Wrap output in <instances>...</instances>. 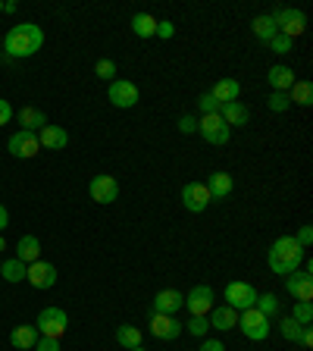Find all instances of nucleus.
Returning <instances> with one entry per match:
<instances>
[{
  "mask_svg": "<svg viewBox=\"0 0 313 351\" xmlns=\"http://www.w3.org/2000/svg\"><path fill=\"white\" fill-rule=\"evenodd\" d=\"M304 261H307L304 248L295 241V235H279L270 245V251H266V263H270V270L276 273V276H288V273L301 270Z\"/></svg>",
  "mask_w": 313,
  "mask_h": 351,
  "instance_id": "obj_1",
  "label": "nucleus"
},
{
  "mask_svg": "<svg viewBox=\"0 0 313 351\" xmlns=\"http://www.w3.org/2000/svg\"><path fill=\"white\" fill-rule=\"evenodd\" d=\"M41 47H44V29L35 25V22H19V25H13L3 35V51L10 57H19V60L35 57Z\"/></svg>",
  "mask_w": 313,
  "mask_h": 351,
  "instance_id": "obj_2",
  "label": "nucleus"
},
{
  "mask_svg": "<svg viewBox=\"0 0 313 351\" xmlns=\"http://www.w3.org/2000/svg\"><path fill=\"white\" fill-rule=\"evenodd\" d=\"M235 329H241V332H245V339H251V342H263V339H270V320H266L257 307L241 311Z\"/></svg>",
  "mask_w": 313,
  "mask_h": 351,
  "instance_id": "obj_3",
  "label": "nucleus"
},
{
  "mask_svg": "<svg viewBox=\"0 0 313 351\" xmlns=\"http://www.w3.org/2000/svg\"><path fill=\"white\" fill-rule=\"evenodd\" d=\"M38 332L47 339H63V332L69 329V317H66L63 307H44L38 314Z\"/></svg>",
  "mask_w": 313,
  "mask_h": 351,
  "instance_id": "obj_4",
  "label": "nucleus"
},
{
  "mask_svg": "<svg viewBox=\"0 0 313 351\" xmlns=\"http://www.w3.org/2000/svg\"><path fill=\"white\" fill-rule=\"evenodd\" d=\"M257 289L251 282H241V279H235V282H229L226 285V292H223V301H226L232 311H251L254 307V301H257Z\"/></svg>",
  "mask_w": 313,
  "mask_h": 351,
  "instance_id": "obj_5",
  "label": "nucleus"
},
{
  "mask_svg": "<svg viewBox=\"0 0 313 351\" xmlns=\"http://www.w3.org/2000/svg\"><path fill=\"white\" fill-rule=\"evenodd\" d=\"M197 132H201V138H204L207 145H216V147H223L229 138H232V129L223 123L219 113H210V117L197 119Z\"/></svg>",
  "mask_w": 313,
  "mask_h": 351,
  "instance_id": "obj_6",
  "label": "nucleus"
},
{
  "mask_svg": "<svg viewBox=\"0 0 313 351\" xmlns=\"http://www.w3.org/2000/svg\"><path fill=\"white\" fill-rule=\"evenodd\" d=\"M273 22H276L279 35L292 38V41H295L298 35H304V29H307V16L301 13V10H292V7L276 10V13H273Z\"/></svg>",
  "mask_w": 313,
  "mask_h": 351,
  "instance_id": "obj_7",
  "label": "nucleus"
},
{
  "mask_svg": "<svg viewBox=\"0 0 313 351\" xmlns=\"http://www.w3.org/2000/svg\"><path fill=\"white\" fill-rule=\"evenodd\" d=\"M107 97H110V104H113V107H119V110H132L135 104L141 101V91H138V85H135V82L116 79V82H110Z\"/></svg>",
  "mask_w": 313,
  "mask_h": 351,
  "instance_id": "obj_8",
  "label": "nucleus"
},
{
  "mask_svg": "<svg viewBox=\"0 0 313 351\" xmlns=\"http://www.w3.org/2000/svg\"><path fill=\"white\" fill-rule=\"evenodd\" d=\"M88 195H91V201L95 204H113L119 197V182H116V176H95L91 179V185H88Z\"/></svg>",
  "mask_w": 313,
  "mask_h": 351,
  "instance_id": "obj_9",
  "label": "nucleus"
},
{
  "mask_svg": "<svg viewBox=\"0 0 313 351\" xmlns=\"http://www.w3.org/2000/svg\"><path fill=\"white\" fill-rule=\"evenodd\" d=\"M7 147H10V154H13V157H19V160H32V157H38V151H41L35 132H22V129L10 135Z\"/></svg>",
  "mask_w": 313,
  "mask_h": 351,
  "instance_id": "obj_10",
  "label": "nucleus"
},
{
  "mask_svg": "<svg viewBox=\"0 0 313 351\" xmlns=\"http://www.w3.org/2000/svg\"><path fill=\"white\" fill-rule=\"evenodd\" d=\"M185 307L197 317H207L216 307V295H213L210 285H195L188 295H185Z\"/></svg>",
  "mask_w": 313,
  "mask_h": 351,
  "instance_id": "obj_11",
  "label": "nucleus"
},
{
  "mask_svg": "<svg viewBox=\"0 0 313 351\" xmlns=\"http://www.w3.org/2000/svg\"><path fill=\"white\" fill-rule=\"evenodd\" d=\"M210 191H207V185L204 182H188L182 189V207L188 213H204L207 207H210Z\"/></svg>",
  "mask_w": 313,
  "mask_h": 351,
  "instance_id": "obj_12",
  "label": "nucleus"
},
{
  "mask_svg": "<svg viewBox=\"0 0 313 351\" xmlns=\"http://www.w3.org/2000/svg\"><path fill=\"white\" fill-rule=\"evenodd\" d=\"M285 292L292 295L295 301H313V273L307 270H295L285 276Z\"/></svg>",
  "mask_w": 313,
  "mask_h": 351,
  "instance_id": "obj_13",
  "label": "nucleus"
},
{
  "mask_svg": "<svg viewBox=\"0 0 313 351\" xmlns=\"http://www.w3.org/2000/svg\"><path fill=\"white\" fill-rule=\"evenodd\" d=\"M151 332L160 339V342H175V339L182 336V323L169 314H153L151 311Z\"/></svg>",
  "mask_w": 313,
  "mask_h": 351,
  "instance_id": "obj_14",
  "label": "nucleus"
},
{
  "mask_svg": "<svg viewBox=\"0 0 313 351\" xmlns=\"http://www.w3.org/2000/svg\"><path fill=\"white\" fill-rule=\"evenodd\" d=\"M25 279H29L35 289H53V285H57V267L47 261H35V263H29Z\"/></svg>",
  "mask_w": 313,
  "mask_h": 351,
  "instance_id": "obj_15",
  "label": "nucleus"
},
{
  "mask_svg": "<svg viewBox=\"0 0 313 351\" xmlns=\"http://www.w3.org/2000/svg\"><path fill=\"white\" fill-rule=\"evenodd\" d=\"M153 314H169L175 317V311H182L185 307V295L182 292H175V289H163V292L153 295Z\"/></svg>",
  "mask_w": 313,
  "mask_h": 351,
  "instance_id": "obj_16",
  "label": "nucleus"
},
{
  "mask_svg": "<svg viewBox=\"0 0 313 351\" xmlns=\"http://www.w3.org/2000/svg\"><path fill=\"white\" fill-rule=\"evenodd\" d=\"M38 145H41L44 151H63V147L69 145V132H66L63 125H44V129L38 132Z\"/></svg>",
  "mask_w": 313,
  "mask_h": 351,
  "instance_id": "obj_17",
  "label": "nucleus"
},
{
  "mask_svg": "<svg viewBox=\"0 0 313 351\" xmlns=\"http://www.w3.org/2000/svg\"><path fill=\"white\" fill-rule=\"evenodd\" d=\"M207 191H210V197L213 201H223V197H229L232 195V189H235V179L226 173V169H216V173H210V179H207Z\"/></svg>",
  "mask_w": 313,
  "mask_h": 351,
  "instance_id": "obj_18",
  "label": "nucleus"
},
{
  "mask_svg": "<svg viewBox=\"0 0 313 351\" xmlns=\"http://www.w3.org/2000/svg\"><path fill=\"white\" fill-rule=\"evenodd\" d=\"M266 82H270V88L273 91H288V88L295 85V69L292 66H285V63H276V66H270V73H266Z\"/></svg>",
  "mask_w": 313,
  "mask_h": 351,
  "instance_id": "obj_19",
  "label": "nucleus"
},
{
  "mask_svg": "<svg viewBox=\"0 0 313 351\" xmlns=\"http://www.w3.org/2000/svg\"><path fill=\"white\" fill-rule=\"evenodd\" d=\"M207 320H210V329L229 332V329H235V323H238V311H232L229 304H219V307H213L210 314H207Z\"/></svg>",
  "mask_w": 313,
  "mask_h": 351,
  "instance_id": "obj_20",
  "label": "nucleus"
},
{
  "mask_svg": "<svg viewBox=\"0 0 313 351\" xmlns=\"http://www.w3.org/2000/svg\"><path fill=\"white\" fill-rule=\"evenodd\" d=\"M219 117H223V123H226L229 129H235V125H248L251 110L241 101H232V104H223V107H219Z\"/></svg>",
  "mask_w": 313,
  "mask_h": 351,
  "instance_id": "obj_21",
  "label": "nucleus"
},
{
  "mask_svg": "<svg viewBox=\"0 0 313 351\" xmlns=\"http://www.w3.org/2000/svg\"><path fill=\"white\" fill-rule=\"evenodd\" d=\"M210 95L219 101V107H223V104H232V101H241V82L238 79H219L216 85L210 88Z\"/></svg>",
  "mask_w": 313,
  "mask_h": 351,
  "instance_id": "obj_22",
  "label": "nucleus"
},
{
  "mask_svg": "<svg viewBox=\"0 0 313 351\" xmlns=\"http://www.w3.org/2000/svg\"><path fill=\"white\" fill-rule=\"evenodd\" d=\"M16 251H19V254H16V261H22L25 267H29V263H35V261H41V241H38L35 235H22L19 245H16Z\"/></svg>",
  "mask_w": 313,
  "mask_h": 351,
  "instance_id": "obj_23",
  "label": "nucleus"
},
{
  "mask_svg": "<svg viewBox=\"0 0 313 351\" xmlns=\"http://www.w3.org/2000/svg\"><path fill=\"white\" fill-rule=\"evenodd\" d=\"M19 125H22V132H41L44 125H47V117H44L41 110H35V107H22L19 110Z\"/></svg>",
  "mask_w": 313,
  "mask_h": 351,
  "instance_id": "obj_24",
  "label": "nucleus"
},
{
  "mask_svg": "<svg viewBox=\"0 0 313 351\" xmlns=\"http://www.w3.org/2000/svg\"><path fill=\"white\" fill-rule=\"evenodd\" d=\"M251 29H254V35H257V41H263V44H270L273 38L279 35V29H276V22H273V13H263V16H257L254 22H251Z\"/></svg>",
  "mask_w": 313,
  "mask_h": 351,
  "instance_id": "obj_25",
  "label": "nucleus"
},
{
  "mask_svg": "<svg viewBox=\"0 0 313 351\" xmlns=\"http://www.w3.org/2000/svg\"><path fill=\"white\" fill-rule=\"evenodd\" d=\"M38 336H41V332H38V326H16L13 332H10V345H13V348H35V342H38Z\"/></svg>",
  "mask_w": 313,
  "mask_h": 351,
  "instance_id": "obj_26",
  "label": "nucleus"
},
{
  "mask_svg": "<svg viewBox=\"0 0 313 351\" xmlns=\"http://www.w3.org/2000/svg\"><path fill=\"white\" fill-rule=\"evenodd\" d=\"M132 32H135V38H153L157 35V19H153L151 13H135L132 16Z\"/></svg>",
  "mask_w": 313,
  "mask_h": 351,
  "instance_id": "obj_27",
  "label": "nucleus"
},
{
  "mask_svg": "<svg viewBox=\"0 0 313 351\" xmlns=\"http://www.w3.org/2000/svg\"><path fill=\"white\" fill-rule=\"evenodd\" d=\"M116 342L123 345L125 351H129V348H138V345H145V336H141L138 326H132V323H123V326H116Z\"/></svg>",
  "mask_w": 313,
  "mask_h": 351,
  "instance_id": "obj_28",
  "label": "nucleus"
},
{
  "mask_svg": "<svg viewBox=\"0 0 313 351\" xmlns=\"http://www.w3.org/2000/svg\"><path fill=\"white\" fill-rule=\"evenodd\" d=\"M285 95H288V101L292 104H298V107H310L313 104V85L310 82H295Z\"/></svg>",
  "mask_w": 313,
  "mask_h": 351,
  "instance_id": "obj_29",
  "label": "nucleus"
},
{
  "mask_svg": "<svg viewBox=\"0 0 313 351\" xmlns=\"http://www.w3.org/2000/svg\"><path fill=\"white\" fill-rule=\"evenodd\" d=\"M254 307L260 311L266 320H273V317L282 311V301H279V295H273V292H263V295H257V301H254Z\"/></svg>",
  "mask_w": 313,
  "mask_h": 351,
  "instance_id": "obj_30",
  "label": "nucleus"
},
{
  "mask_svg": "<svg viewBox=\"0 0 313 351\" xmlns=\"http://www.w3.org/2000/svg\"><path fill=\"white\" fill-rule=\"evenodd\" d=\"M25 273H29V267H25L22 261H16V257H10V261L0 263V276L7 279V282H22Z\"/></svg>",
  "mask_w": 313,
  "mask_h": 351,
  "instance_id": "obj_31",
  "label": "nucleus"
},
{
  "mask_svg": "<svg viewBox=\"0 0 313 351\" xmlns=\"http://www.w3.org/2000/svg\"><path fill=\"white\" fill-rule=\"evenodd\" d=\"M182 332H188V336H197V339H207V332H210V320H207V317L191 314L188 323H182Z\"/></svg>",
  "mask_w": 313,
  "mask_h": 351,
  "instance_id": "obj_32",
  "label": "nucleus"
},
{
  "mask_svg": "<svg viewBox=\"0 0 313 351\" xmlns=\"http://www.w3.org/2000/svg\"><path fill=\"white\" fill-rule=\"evenodd\" d=\"M288 317H292V320H298L301 326H310V323H313V301H295V311Z\"/></svg>",
  "mask_w": 313,
  "mask_h": 351,
  "instance_id": "obj_33",
  "label": "nucleus"
},
{
  "mask_svg": "<svg viewBox=\"0 0 313 351\" xmlns=\"http://www.w3.org/2000/svg\"><path fill=\"white\" fill-rule=\"evenodd\" d=\"M301 323L298 320H292V317H282V323H279V332H282V339L285 342H295L298 345V339H301Z\"/></svg>",
  "mask_w": 313,
  "mask_h": 351,
  "instance_id": "obj_34",
  "label": "nucleus"
},
{
  "mask_svg": "<svg viewBox=\"0 0 313 351\" xmlns=\"http://www.w3.org/2000/svg\"><path fill=\"white\" fill-rule=\"evenodd\" d=\"M95 73L101 75V79H107V82H116L119 66L113 63V60H97V63H95Z\"/></svg>",
  "mask_w": 313,
  "mask_h": 351,
  "instance_id": "obj_35",
  "label": "nucleus"
},
{
  "mask_svg": "<svg viewBox=\"0 0 313 351\" xmlns=\"http://www.w3.org/2000/svg\"><path fill=\"white\" fill-rule=\"evenodd\" d=\"M197 110H201V117H210V113H219V101L210 95V91H204V95L197 97Z\"/></svg>",
  "mask_w": 313,
  "mask_h": 351,
  "instance_id": "obj_36",
  "label": "nucleus"
},
{
  "mask_svg": "<svg viewBox=\"0 0 313 351\" xmlns=\"http://www.w3.org/2000/svg\"><path fill=\"white\" fill-rule=\"evenodd\" d=\"M266 47H270L273 53H282V57H285V53L295 51V41H292V38H285V35H276L270 44H266Z\"/></svg>",
  "mask_w": 313,
  "mask_h": 351,
  "instance_id": "obj_37",
  "label": "nucleus"
},
{
  "mask_svg": "<svg viewBox=\"0 0 313 351\" xmlns=\"http://www.w3.org/2000/svg\"><path fill=\"white\" fill-rule=\"evenodd\" d=\"M288 107H292L288 95H282V91H273V95H270V110H273V113H285Z\"/></svg>",
  "mask_w": 313,
  "mask_h": 351,
  "instance_id": "obj_38",
  "label": "nucleus"
},
{
  "mask_svg": "<svg viewBox=\"0 0 313 351\" xmlns=\"http://www.w3.org/2000/svg\"><path fill=\"white\" fill-rule=\"evenodd\" d=\"M173 35H175V22H169V19L157 22V35H153V38H163V41H169Z\"/></svg>",
  "mask_w": 313,
  "mask_h": 351,
  "instance_id": "obj_39",
  "label": "nucleus"
},
{
  "mask_svg": "<svg viewBox=\"0 0 313 351\" xmlns=\"http://www.w3.org/2000/svg\"><path fill=\"white\" fill-rule=\"evenodd\" d=\"M35 351H60V339H47V336H38Z\"/></svg>",
  "mask_w": 313,
  "mask_h": 351,
  "instance_id": "obj_40",
  "label": "nucleus"
},
{
  "mask_svg": "<svg viewBox=\"0 0 313 351\" xmlns=\"http://www.w3.org/2000/svg\"><path fill=\"white\" fill-rule=\"evenodd\" d=\"M295 241H298V245H301V248H310V241H313V229L310 226H301V232L298 235H295Z\"/></svg>",
  "mask_w": 313,
  "mask_h": 351,
  "instance_id": "obj_41",
  "label": "nucleus"
},
{
  "mask_svg": "<svg viewBox=\"0 0 313 351\" xmlns=\"http://www.w3.org/2000/svg\"><path fill=\"white\" fill-rule=\"evenodd\" d=\"M195 129H197V119L195 117H182V119H179V132H182V135H191Z\"/></svg>",
  "mask_w": 313,
  "mask_h": 351,
  "instance_id": "obj_42",
  "label": "nucleus"
},
{
  "mask_svg": "<svg viewBox=\"0 0 313 351\" xmlns=\"http://www.w3.org/2000/svg\"><path fill=\"white\" fill-rule=\"evenodd\" d=\"M10 119H13V107H10V101L0 97V125H7Z\"/></svg>",
  "mask_w": 313,
  "mask_h": 351,
  "instance_id": "obj_43",
  "label": "nucleus"
},
{
  "mask_svg": "<svg viewBox=\"0 0 313 351\" xmlns=\"http://www.w3.org/2000/svg\"><path fill=\"white\" fill-rule=\"evenodd\" d=\"M298 345H301V348H313V329H310V326H304V329H301V339H298Z\"/></svg>",
  "mask_w": 313,
  "mask_h": 351,
  "instance_id": "obj_44",
  "label": "nucleus"
},
{
  "mask_svg": "<svg viewBox=\"0 0 313 351\" xmlns=\"http://www.w3.org/2000/svg\"><path fill=\"white\" fill-rule=\"evenodd\" d=\"M201 351H226V345L219 342V339H204V342H201Z\"/></svg>",
  "mask_w": 313,
  "mask_h": 351,
  "instance_id": "obj_45",
  "label": "nucleus"
},
{
  "mask_svg": "<svg viewBox=\"0 0 313 351\" xmlns=\"http://www.w3.org/2000/svg\"><path fill=\"white\" fill-rule=\"evenodd\" d=\"M7 223H10V213H7V207L0 204V232H3V229H7Z\"/></svg>",
  "mask_w": 313,
  "mask_h": 351,
  "instance_id": "obj_46",
  "label": "nucleus"
},
{
  "mask_svg": "<svg viewBox=\"0 0 313 351\" xmlns=\"http://www.w3.org/2000/svg\"><path fill=\"white\" fill-rule=\"evenodd\" d=\"M16 10H19L16 7V0H7V3H3V13H16Z\"/></svg>",
  "mask_w": 313,
  "mask_h": 351,
  "instance_id": "obj_47",
  "label": "nucleus"
},
{
  "mask_svg": "<svg viewBox=\"0 0 313 351\" xmlns=\"http://www.w3.org/2000/svg\"><path fill=\"white\" fill-rule=\"evenodd\" d=\"M3 248H7V241H3V235H0V251H3Z\"/></svg>",
  "mask_w": 313,
  "mask_h": 351,
  "instance_id": "obj_48",
  "label": "nucleus"
},
{
  "mask_svg": "<svg viewBox=\"0 0 313 351\" xmlns=\"http://www.w3.org/2000/svg\"><path fill=\"white\" fill-rule=\"evenodd\" d=\"M129 351H147V348H145V345H138V348H129Z\"/></svg>",
  "mask_w": 313,
  "mask_h": 351,
  "instance_id": "obj_49",
  "label": "nucleus"
},
{
  "mask_svg": "<svg viewBox=\"0 0 313 351\" xmlns=\"http://www.w3.org/2000/svg\"><path fill=\"white\" fill-rule=\"evenodd\" d=\"M0 13H3V3H0Z\"/></svg>",
  "mask_w": 313,
  "mask_h": 351,
  "instance_id": "obj_50",
  "label": "nucleus"
},
{
  "mask_svg": "<svg viewBox=\"0 0 313 351\" xmlns=\"http://www.w3.org/2000/svg\"><path fill=\"white\" fill-rule=\"evenodd\" d=\"M0 44H3V35H0Z\"/></svg>",
  "mask_w": 313,
  "mask_h": 351,
  "instance_id": "obj_51",
  "label": "nucleus"
}]
</instances>
